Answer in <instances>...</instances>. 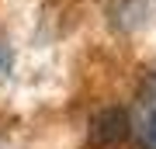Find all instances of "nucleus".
<instances>
[{"mask_svg":"<svg viewBox=\"0 0 156 149\" xmlns=\"http://www.w3.org/2000/svg\"><path fill=\"white\" fill-rule=\"evenodd\" d=\"M139 139H142V149H156V108L142 118V128H139Z\"/></svg>","mask_w":156,"mask_h":149,"instance_id":"obj_2","label":"nucleus"},{"mask_svg":"<svg viewBox=\"0 0 156 149\" xmlns=\"http://www.w3.org/2000/svg\"><path fill=\"white\" fill-rule=\"evenodd\" d=\"M128 135V115L125 111H101V115L94 118V139L97 142H118V139Z\"/></svg>","mask_w":156,"mask_h":149,"instance_id":"obj_1","label":"nucleus"}]
</instances>
